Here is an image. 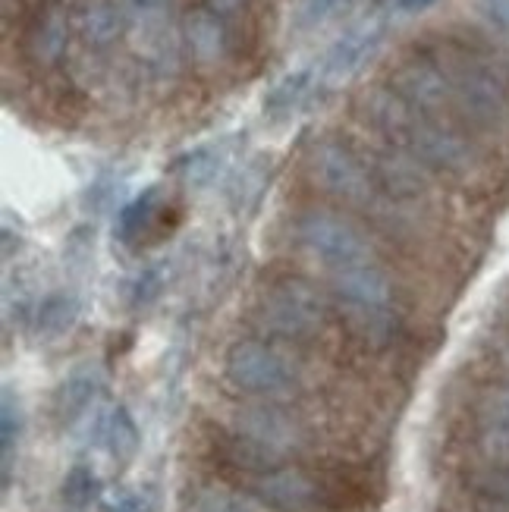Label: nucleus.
Here are the masks:
<instances>
[{"mask_svg": "<svg viewBox=\"0 0 509 512\" xmlns=\"http://www.w3.org/2000/svg\"><path fill=\"white\" fill-rule=\"evenodd\" d=\"M349 327L368 343H387L393 333V283L378 261H365L330 277Z\"/></svg>", "mask_w": 509, "mask_h": 512, "instance_id": "obj_1", "label": "nucleus"}, {"mask_svg": "<svg viewBox=\"0 0 509 512\" xmlns=\"http://www.w3.org/2000/svg\"><path fill=\"white\" fill-rule=\"evenodd\" d=\"M224 377L239 393L277 399L302 384V368L290 352L268 340H239L224 355Z\"/></svg>", "mask_w": 509, "mask_h": 512, "instance_id": "obj_2", "label": "nucleus"}, {"mask_svg": "<svg viewBox=\"0 0 509 512\" xmlns=\"http://www.w3.org/2000/svg\"><path fill=\"white\" fill-rule=\"evenodd\" d=\"M261 324L280 340H312L327 327V302L312 283L280 280L261 296Z\"/></svg>", "mask_w": 509, "mask_h": 512, "instance_id": "obj_3", "label": "nucleus"}, {"mask_svg": "<svg viewBox=\"0 0 509 512\" xmlns=\"http://www.w3.org/2000/svg\"><path fill=\"white\" fill-rule=\"evenodd\" d=\"M296 236H299V246L312 255L330 277L343 274L356 264L374 261L371 242L365 239V233L337 214H324V211L305 214L296 227Z\"/></svg>", "mask_w": 509, "mask_h": 512, "instance_id": "obj_4", "label": "nucleus"}, {"mask_svg": "<svg viewBox=\"0 0 509 512\" xmlns=\"http://www.w3.org/2000/svg\"><path fill=\"white\" fill-rule=\"evenodd\" d=\"M252 494L271 509L299 512V509H308L312 503H318L321 487L308 472L293 469V465H277V469L258 472L252 478Z\"/></svg>", "mask_w": 509, "mask_h": 512, "instance_id": "obj_5", "label": "nucleus"}, {"mask_svg": "<svg viewBox=\"0 0 509 512\" xmlns=\"http://www.w3.org/2000/svg\"><path fill=\"white\" fill-rule=\"evenodd\" d=\"M101 393V374L95 368H76L54 393V415L63 425H70L85 409L95 403Z\"/></svg>", "mask_w": 509, "mask_h": 512, "instance_id": "obj_6", "label": "nucleus"}, {"mask_svg": "<svg viewBox=\"0 0 509 512\" xmlns=\"http://www.w3.org/2000/svg\"><path fill=\"white\" fill-rule=\"evenodd\" d=\"M82 302L73 289H54L35 308V333L41 340H60L79 321Z\"/></svg>", "mask_w": 509, "mask_h": 512, "instance_id": "obj_7", "label": "nucleus"}, {"mask_svg": "<svg viewBox=\"0 0 509 512\" xmlns=\"http://www.w3.org/2000/svg\"><path fill=\"white\" fill-rule=\"evenodd\" d=\"M104 447L110 453V459H114L117 465H126L136 459L139 447H142V431L136 425V418H132V412L126 406H114L104 421Z\"/></svg>", "mask_w": 509, "mask_h": 512, "instance_id": "obj_8", "label": "nucleus"}, {"mask_svg": "<svg viewBox=\"0 0 509 512\" xmlns=\"http://www.w3.org/2000/svg\"><path fill=\"white\" fill-rule=\"evenodd\" d=\"M22 428H26V418H22L19 396L10 387H4V396H0V462H4V487H10Z\"/></svg>", "mask_w": 509, "mask_h": 512, "instance_id": "obj_9", "label": "nucleus"}, {"mask_svg": "<svg viewBox=\"0 0 509 512\" xmlns=\"http://www.w3.org/2000/svg\"><path fill=\"white\" fill-rule=\"evenodd\" d=\"M154 205H158V189H145L136 202H129L120 211L114 236L123 242V246H132V242L142 239V233L151 227V220H154Z\"/></svg>", "mask_w": 509, "mask_h": 512, "instance_id": "obj_10", "label": "nucleus"}, {"mask_svg": "<svg viewBox=\"0 0 509 512\" xmlns=\"http://www.w3.org/2000/svg\"><path fill=\"white\" fill-rule=\"evenodd\" d=\"M98 494H101V481H98L92 465H73L60 484V500L66 509H73V512H85L98 500Z\"/></svg>", "mask_w": 509, "mask_h": 512, "instance_id": "obj_11", "label": "nucleus"}, {"mask_svg": "<svg viewBox=\"0 0 509 512\" xmlns=\"http://www.w3.org/2000/svg\"><path fill=\"white\" fill-rule=\"evenodd\" d=\"M183 512H258V506L249 497L211 484V487H198V491H192Z\"/></svg>", "mask_w": 509, "mask_h": 512, "instance_id": "obj_12", "label": "nucleus"}, {"mask_svg": "<svg viewBox=\"0 0 509 512\" xmlns=\"http://www.w3.org/2000/svg\"><path fill=\"white\" fill-rule=\"evenodd\" d=\"M321 183L327 189H334L337 195H346V198H356L359 189H362V176L356 170V164L346 161L340 151H327L321 158Z\"/></svg>", "mask_w": 509, "mask_h": 512, "instance_id": "obj_13", "label": "nucleus"}, {"mask_svg": "<svg viewBox=\"0 0 509 512\" xmlns=\"http://www.w3.org/2000/svg\"><path fill=\"white\" fill-rule=\"evenodd\" d=\"M488 450L497 462H509V387L500 390L488 406Z\"/></svg>", "mask_w": 509, "mask_h": 512, "instance_id": "obj_14", "label": "nucleus"}, {"mask_svg": "<svg viewBox=\"0 0 509 512\" xmlns=\"http://www.w3.org/2000/svg\"><path fill=\"white\" fill-rule=\"evenodd\" d=\"M472 487H475L478 497L509 506V462H494V465H488V469L475 472Z\"/></svg>", "mask_w": 509, "mask_h": 512, "instance_id": "obj_15", "label": "nucleus"}, {"mask_svg": "<svg viewBox=\"0 0 509 512\" xmlns=\"http://www.w3.org/2000/svg\"><path fill=\"white\" fill-rule=\"evenodd\" d=\"M164 267L167 264H148L145 271L136 277V283L129 286V305L132 308H148L151 302H158L164 293Z\"/></svg>", "mask_w": 509, "mask_h": 512, "instance_id": "obj_16", "label": "nucleus"}, {"mask_svg": "<svg viewBox=\"0 0 509 512\" xmlns=\"http://www.w3.org/2000/svg\"><path fill=\"white\" fill-rule=\"evenodd\" d=\"M104 512H148V500L136 491H120L104 503Z\"/></svg>", "mask_w": 509, "mask_h": 512, "instance_id": "obj_17", "label": "nucleus"}, {"mask_svg": "<svg viewBox=\"0 0 509 512\" xmlns=\"http://www.w3.org/2000/svg\"><path fill=\"white\" fill-rule=\"evenodd\" d=\"M346 0H305L302 4V19L305 22H324L330 19V13H337Z\"/></svg>", "mask_w": 509, "mask_h": 512, "instance_id": "obj_18", "label": "nucleus"}, {"mask_svg": "<svg viewBox=\"0 0 509 512\" xmlns=\"http://www.w3.org/2000/svg\"><path fill=\"white\" fill-rule=\"evenodd\" d=\"M488 13L500 26H509V0H488Z\"/></svg>", "mask_w": 509, "mask_h": 512, "instance_id": "obj_19", "label": "nucleus"}, {"mask_svg": "<svg viewBox=\"0 0 509 512\" xmlns=\"http://www.w3.org/2000/svg\"><path fill=\"white\" fill-rule=\"evenodd\" d=\"M400 4H403V10H422V7L434 4V0H400Z\"/></svg>", "mask_w": 509, "mask_h": 512, "instance_id": "obj_20", "label": "nucleus"}]
</instances>
